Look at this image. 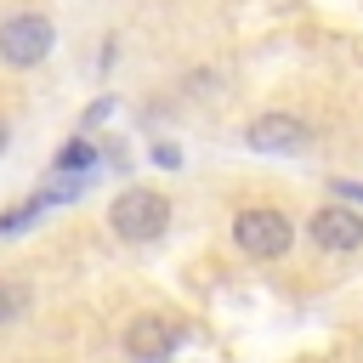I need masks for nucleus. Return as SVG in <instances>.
<instances>
[{
  "label": "nucleus",
  "instance_id": "f257e3e1",
  "mask_svg": "<svg viewBox=\"0 0 363 363\" xmlns=\"http://www.w3.org/2000/svg\"><path fill=\"white\" fill-rule=\"evenodd\" d=\"M108 227L113 238L125 244H153L164 227H170V199L159 187H125L113 204H108Z\"/></svg>",
  "mask_w": 363,
  "mask_h": 363
},
{
  "label": "nucleus",
  "instance_id": "f03ea898",
  "mask_svg": "<svg viewBox=\"0 0 363 363\" xmlns=\"http://www.w3.org/2000/svg\"><path fill=\"white\" fill-rule=\"evenodd\" d=\"M233 244H238L250 261H278V255H289V244H295V221H289L284 210H272V204H250V210L233 216Z\"/></svg>",
  "mask_w": 363,
  "mask_h": 363
},
{
  "label": "nucleus",
  "instance_id": "7ed1b4c3",
  "mask_svg": "<svg viewBox=\"0 0 363 363\" xmlns=\"http://www.w3.org/2000/svg\"><path fill=\"white\" fill-rule=\"evenodd\" d=\"M57 51V23L45 11H11L0 17V62L6 68H40Z\"/></svg>",
  "mask_w": 363,
  "mask_h": 363
},
{
  "label": "nucleus",
  "instance_id": "20e7f679",
  "mask_svg": "<svg viewBox=\"0 0 363 363\" xmlns=\"http://www.w3.org/2000/svg\"><path fill=\"white\" fill-rule=\"evenodd\" d=\"M306 238H312L318 250H329V255H352V250L363 244V216H357L346 199H335V204L312 210V221H306Z\"/></svg>",
  "mask_w": 363,
  "mask_h": 363
},
{
  "label": "nucleus",
  "instance_id": "39448f33",
  "mask_svg": "<svg viewBox=\"0 0 363 363\" xmlns=\"http://www.w3.org/2000/svg\"><path fill=\"white\" fill-rule=\"evenodd\" d=\"M176 346H182V329L159 312H142V318L125 323V357L130 363H164Z\"/></svg>",
  "mask_w": 363,
  "mask_h": 363
},
{
  "label": "nucleus",
  "instance_id": "423d86ee",
  "mask_svg": "<svg viewBox=\"0 0 363 363\" xmlns=\"http://www.w3.org/2000/svg\"><path fill=\"white\" fill-rule=\"evenodd\" d=\"M244 142L255 147V153H301L306 142H312V130H306V119H295V113H255L250 125H244Z\"/></svg>",
  "mask_w": 363,
  "mask_h": 363
},
{
  "label": "nucleus",
  "instance_id": "0eeeda50",
  "mask_svg": "<svg viewBox=\"0 0 363 363\" xmlns=\"http://www.w3.org/2000/svg\"><path fill=\"white\" fill-rule=\"evenodd\" d=\"M96 164V142L91 136H74L68 147H57V176H85Z\"/></svg>",
  "mask_w": 363,
  "mask_h": 363
},
{
  "label": "nucleus",
  "instance_id": "6e6552de",
  "mask_svg": "<svg viewBox=\"0 0 363 363\" xmlns=\"http://www.w3.org/2000/svg\"><path fill=\"white\" fill-rule=\"evenodd\" d=\"M28 312V284L23 278H0V323H17Z\"/></svg>",
  "mask_w": 363,
  "mask_h": 363
},
{
  "label": "nucleus",
  "instance_id": "1a4fd4ad",
  "mask_svg": "<svg viewBox=\"0 0 363 363\" xmlns=\"http://www.w3.org/2000/svg\"><path fill=\"white\" fill-rule=\"evenodd\" d=\"M40 210H45V204H40V193H34L28 204H17V210H6V216H0V238H17V233H23V227H28L34 216H40Z\"/></svg>",
  "mask_w": 363,
  "mask_h": 363
},
{
  "label": "nucleus",
  "instance_id": "9d476101",
  "mask_svg": "<svg viewBox=\"0 0 363 363\" xmlns=\"http://www.w3.org/2000/svg\"><path fill=\"white\" fill-rule=\"evenodd\" d=\"M153 164H159V170H176V164H182V147H176V142H153Z\"/></svg>",
  "mask_w": 363,
  "mask_h": 363
},
{
  "label": "nucleus",
  "instance_id": "9b49d317",
  "mask_svg": "<svg viewBox=\"0 0 363 363\" xmlns=\"http://www.w3.org/2000/svg\"><path fill=\"white\" fill-rule=\"evenodd\" d=\"M335 187V199H346V204H363V182H329Z\"/></svg>",
  "mask_w": 363,
  "mask_h": 363
},
{
  "label": "nucleus",
  "instance_id": "f8f14e48",
  "mask_svg": "<svg viewBox=\"0 0 363 363\" xmlns=\"http://www.w3.org/2000/svg\"><path fill=\"white\" fill-rule=\"evenodd\" d=\"M108 113H113V96H102V102H91V113H85V119L96 125V119H108Z\"/></svg>",
  "mask_w": 363,
  "mask_h": 363
},
{
  "label": "nucleus",
  "instance_id": "ddd939ff",
  "mask_svg": "<svg viewBox=\"0 0 363 363\" xmlns=\"http://www.w3.org/2000/svg\"><path fill=\"white\" fill-rule=\"evenodd\" d=\"M11 147V125H6V113H0V153Z\"/></svg>",
  "mask_w": 363,
  "mask_h": 363
}]
</instances>
